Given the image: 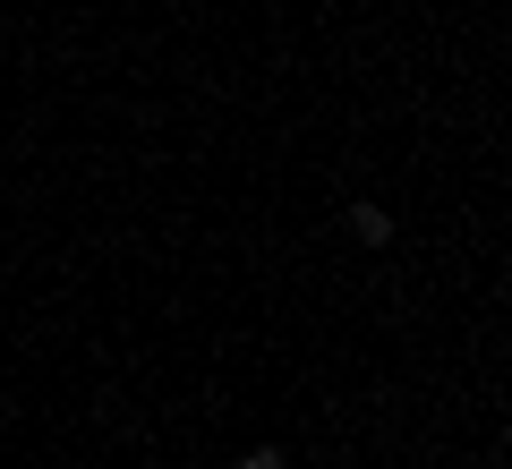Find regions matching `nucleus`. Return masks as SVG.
<instances>
[{
	"mask_svg": "<svg viewBox=\"0 0 512 469\" xmlns=\"http://www.w3.org/2000/svg\"><path fill=\"white\" fill-rule=\"evenodd\" d=\"M239 469H282V452H248V461H239Z\"/></svg>",
	"mask_w": 512,
	"mask_h": 469,
	"instance_id": "2",
	"label": "nucleus"
},
{
	"mask_svg": "<svg viewBox=\"0 0 512 469\" xmlns=\"http://www.w3.org/2000/svg\"><path fill=\"white\" fill-rule=\"evenodd\" d=\"M350 231H359V239H384L393 222H384V205H350Z\"/></svg>",
	"mask_w": 512,
	"mask_h": 469,
	"instance_id": "1",
	"label": "nucleus"
}]
</instances>
